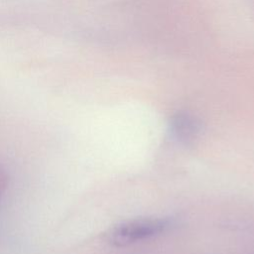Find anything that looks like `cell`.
<instances>
[{"instance_id":"cell-1","label":"cell","mask_w":254,"mask_h":254,"mask_svg":"<svg viewBox=\"0 0 254 254\" xmlns=\"http://www.w3.org/2000/svg\"><path fill=\"white\" fill-rule=\"evenodd\" d=\"M171 221L163 217L135 218L116 224L106 233V240L114 246H127L163 233Z\"/></svg>"},{"instance_id":"cell-2","label":"cell","mask_w":254,"mask_h":254,"mask_svg":"<svg viewBox=\"0 0 254 254\" xmlns=\"http://www.w3.org/2000/svg\"><path fill=\"white\" fill-rule=\"evenodd\" d=\"M171 131L175 137L184 143L191 142L199 131L196 119L188 113L179 112L171 118Z\"/></svg>"},{"instance_id":"cell-3","label":"cell","mask_w":254,"mask_h":254,"mask_svg":"<svg viewBox=\"0 0 254 254\" xmlns=\"http://www.w3.org/2000/svg\"><path fill=\"white\" fill-rule=\"evenodd\" d=\"M248 2L250 3V6H251V8L253 9V12H254V0H248Z\"/></svg>"}]
</instances>
